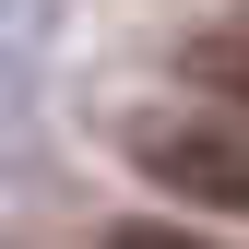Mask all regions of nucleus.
<instances>
[{
	"instance_id": "nucleus-3",
	"label": "nucleus",
	"mask_w": 249,
	"mask_h": 249,
	"mask_svg": "<svg viewBox=\"0 0 249 249\" xmlns=\"http://www.w3.org/2000/svg\"><path fill=\"white\" fill-rule=\"evenodd\" d=\"M107 249H213V237H190V226H107Z\"/></svg>"
},
{
	"instance_id": "nucleus-1",
	"label": "nucleus",
	"mask_w": 249,
	"mask_h": 249,
	"mask_svg": "<svg viewBox=\"0 0 249 249\" xmlns=\"http://www.w3.org/2000/svg\"><path fill=\"white\" fill-rule=\"evenodd\" d=\"M119 154L154 178L166 202H202V213H249V119H213V107H142Z\"/></svg>"
},
{
	"instance_id": "nucleus-2",
	"label": "nucleus",
	"mask_w": 249,
	"mask_h": 249,
	"mask_svg": "<svg viewBox=\"0 0 249 249\" xmlns=\"http://www.w3.org/2000/svg\"><path fill=\"white\" fill-rule=\"evenodd\" d=\"M178 71L213 95V119H249V24H202V36H178Z\"/></svg>"
}]
</instances>
